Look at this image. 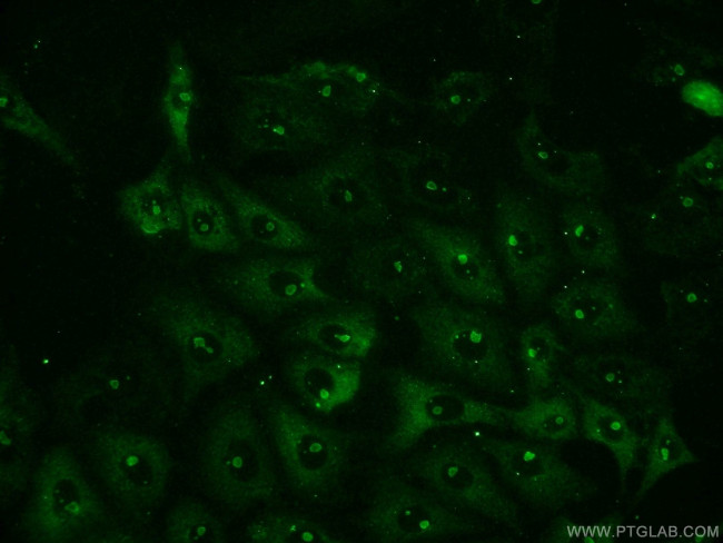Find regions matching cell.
Listing matches in <instances>:
<instances>
[{"mask_svg": "<svg viewBox=\"0 0 723 543\" xmlns=\"http://www.w3.org/2000/svg\"><path fill=\"white\" fill-rule=\"evenodd\" d=\"M148 316L178 358L185 402L259 355L258 343L241 319L194 293H159L149 302Z\"/></svg>", "mask_w": 723, "mask_h": 543, "instance_id": "6da1fadb", "label": "cell"}, {"mask_svg": "<svg viewBox=\"0 0 723 543\" xmlns=\"http://www.w3.org/2000/svg\"><path fill=\"white\" fill-rule=\"evenodd\" d=\"M156 353L141 339H122L65 375L56 387L60 414L77 424L141 414L160 382ZM95 432V431H93Z\"/></svg>", "mask_w": 723, "mask_h": 543, "instance_id": "7a4b0ae2", "label": "cell"}, {"mask_svg": "<svg viewBox=\"0 0 723 543\" xmlns=\"http://www.w3.org/2000/svg\"><path fill=\"white\" fill-rule=\"evenodd\" d=\"M200 475L209 495L232 511L270 501L278 492L273 455L252 411L239 402L222 405L201 441Z\"/></svg>", "mask_w": 723, "mask_h": 543, "instance_id": "3957f363", "label": "cell"}, {"mask_svg": "<svg viewBox=\"0 0 723 543\" xmlns=\"http://www.w3.org/2000/svg\"><path fill=\"white\" fill-rule=\"evenodd\" d=\"M368 157L355 151L325 164L273 176L265 182L271 205L290 217L327 226L358 227L385 215Z\"/></svg>", "mask_w": 723, "mask_h": 543, "instance_id": "277c9868", "label": "cell"}, {"mask_svg": "<svg viewBox=\"0 0 723 543\" xmlns=\"http://www.w3.org/2000/svg\"><path fill=\"white\" fill-rule=\"evenodd\" d=\"M409 318L439 368L491 392L513 385L505 334L491 316L449 300L428 299L415 306Z\"/></svg>", "mask_w": 723, "mask_h": 543, "instance_id": "5b68a950", "label": "cell"}, {"mask_svg": "<svg viewBox=\"0 0 723 543\" xmlns=\"http://www.w3.org/2000/svg\"><path fill=\"white\" fill-rule=\"evenodd\" d=\"M103 503L73 452L57 445L39 460L22 516L23 532L39 543L86 539L103 523Z\"/></svg>", "mask_w": 723, "mask_h": 543, "instance_id": "8992f818", "label": "cell"}, {"mask_svg": "<svg viewBox=\"0 0 723 543\" xmlns=\"http://www.w3.org/2000/svg\"><path fill=\"white\" fill-rule=\"evenodd\" d=\"M567 368V388L616 408L636 430L650 433L670 413L671 379L652 361L625 352L581 353L570 358Z\"/></svg>", "mask_w": 723, "mask_h": 543, "instance_id": "52a82bcc", "label": "cell"}, {"mask_svg": "<svg viewBox=\"0 0 723 543\" xmlns=\"http://www.w3.org/2000/svg\"><path fill=\"white\" fill-rule=\"evenodd\" d=\"M89 455L105 488L123 510L148 512L164 498L171 458L155 436L127 426L100 428L90 437Z\"/></svg>", "mask_w": 723, "mask_h": 543, "instance_id": "ba28073f", "label": "cell"}, {"mask_svg": "<svg viewBox=\"0 0 723 543\" xmlns=\"http://www.w3.org/2000/svg\"><path fill=\"white\" fill-rule=\"evenodd\" d=\"M396 418L383 448L397 455L413 447L425 434L443 427L466 425L508 426L506 408L407 372L389 377Z\"/></svg>", "mask_w": 723, "mask_h": 543, "instance_id": "9c48e42d", "label": "cell"}, {"mask_svg": "<svg viewBox=\"0 0 723 543\" xmlns=\"http://www.w3.org/2000/svg\"><path fill=\"white\" fill-rule=\"evenodd\" d=\"M265 413L289 483L307 494L321 493L334 485L348 461L345 436L278 397L267 402Z\"/></svg>", "mask_w": 723, "mask_h": 543, "instance_id": "30bf717a", "label": "cell"}, {"mask_svg": "<svg viewBox=\"0 0 723 543\" xmlns=\"http://www.w3.org/2000/svg\"><path fill=\"white\" fill-rule=\"evenodd\" d=\"M720 227V209L705 190L677 179L638 209L634 224L641 246L667 258L702 251Z\"/></svg>", "mask_w": 723, "mask_h": 543, "instance_id": "8fae6325", "label": "cell"}, {"mask_svg": "<svg viewBox=\"0 0 723 543\" xmlns=\"http://www.w3.org/2000/svg\"><path fill=\"white\" fill-rule=\"evenodd\" d=\"M413 470L436 496L452 507L474 512L521 531L518 507L472 448L457 443L435 445L414 460Z\"/></svg>", "mask_w": 723, "mask_h": 543, "instance_id": "7c38bea8", "label": "cell"}, {"mask_svg": "<svg viewBox=\"0 0 723 543\" xmlns=\"http://www.w3.org/2000/svg\"><path fill=\"white\" fill-rule=\"evenodd\" d=\"M482 450L506 482L537 509L558 511L596 494L595 484L547 445L492 437L482 441Z\"/></svg>", "mask_w": 723, "mask_h": 543, "instance_id": "4fadbf2b", "label": "cell"}, {"mask_svg": "<svg viewBox=\"0 0 723 543\" xmlns=\"http://www.w3.org/2000/svg\"><path fill=\"white\" fill-rule=\"evenodd\" d=\"M365 525L373 539L384 543L428 542L475 531V525L433 492L397 476L376 484Z\"/></svg>", "mask_w": 723, "mask_h": 543, "instance_id": "5bb4252c", "label": "cell"}, {"mask_svg": "<svg viewBox=\"0 0 723 543\" xmlns=\"http://www.w3.org/2000/svg\"><path fill=\"white\" fill-rule=\"evenodd\" d=\"M241 88L231 131L244 152L298 154L325 140L326 127L317 110L274 92Z\"/></svg>", "mask_w": 723, "mask_h": 543, "instance_id": "9a60e30c", "label": "cell"}, {"mask_svg": "<svg viewBox=\"0 0 723 543\" xmlns=\"http://www.w3.org/2000/svg\"><path fill=\"white\" fill-rule=\"evenodd\" d=\"M218 283L241 306L270 316L334 300L317 283L316 261L306 257L248 258L222 272Z\"/></svg>", "mask_w": 723, "mask_h": 543, "instance_id": "2e32d148", "label": "cell"}, {"mask_svg": "<svg viewBox=\"0 0 723 543\" xmlns=\"http://www.w3.org/2000/svg\"><path fill=\"white\" fill-rule=\"evenodd\" d=\"M496 243L518 296L538 303L554 276V251L538 215L516 196H504L497 205Z\"/></svg>", "mask_w": 723, "mask_h": 543, "instance_id": "e0dca14e", "label": "cell"}, {"mask_svg": "<svg viewBox=\"0 0 723 543\" xmlns=\"http://www.w3.org/2000/svg\"><path fill=\"white\" fill-rule=\"evenodd\" d=\"M549 308L574 336L616 342L636 335L641 324L620 288L603 278H578L556 292Z\"/></svg>", "mask_w": 723, "mask_h": 543, "instance_id": "ac0fdd59", "label": "cell"}, {"mask_svg": "<svg viewBox=\"0 0 723 543\" xmlns=\"http://www.w3.org/2000/svg\"><path fill=\"white\" fill-rule=\"evenodd\" d=\"M413 228L427 247L442 278L456 295L481 305L506 303L502 278L476 238L420 224Z\"/></svg>", "mask_w": 723, "mask_h": 543, "instance_id": "d6986e66", "label": "cell"}, {"mask_svg": "<svg viewBox=\"0 0 723 543\" xmlns=\"http://www.w3.org/2000/svg\"><path fill=\"white\" fill-rule=\"evenodd\" d=\"M349 75L315 61L242 76L240 85L284 96L315 110L323 106L359 108L373 97L374 87L363 72Z\"/></svg>", "mask_w": 723, "mask_h": 543, "instance_id": "ffe728a7", "label": "cell"}, {"mask_svg": "<svg viewBox=\"0 0 723 543\" xmlns=\"http://www.w3.org/2000/svg\"><path fill=\"white\" fill-rule=\"evenodd\" d=\"M349 280L365 294L400 299L432 278L426 253L399 239H382L355 249L346 261Z\"/></svg>", "mask_w": 723, "mask_h": 543, "instance_id": "44dd1931", "label": "cell"}, {"mask_svg": "<svg viewBox=\"0 0 723 543\" xmlns=\"http://www.w3.org/2000/svg\"><path fill=\"white\" fill-rule=\"evenodd\" d=\"M285 374L304 402L315 412L328 414L351 402L361 384L357 361L325 353L304 352L286 364Z\"/></svg>", "mask_w": 723, "mask_h": 543, "instance_id": "7402d4cb", "label": "cell"}, {"mask_svg": "<svg viewBox=\"0 0 723 543\" xmlns=\"http://www.w3.org/2000/svg\"><path fill=\"white\" fill-rule=\"evenodd\" d=\"M521 155L534 178L567 195L596 194L606 181L603 158L592 150H566L531 135L522 142Z\"/></svg>", "mask_w": 723, "mask_h": 543, "instance_id": "603a6c76", "label": "cell"}, {"mask_svg": "<svg viewBox=\"0 0 723 543\" xmlns=\"http://www.w3.org/2000/svg\"><path fill=\"white\" fill-rule=\"evenodd\" d=\"M215 185L229 205L239 230L250 241L287 251L305 250L314 245L299 223L229 177L216 175Z\"/></svg>", "mask_w": 723, "mask_h": 543, "instance_id": "cb8c5ba5", "label": "cell"}, {"mask_svg": "<svg viewBox=\"0 0 723 543\" xmlns=\"http://www.w3.org/2000/svg\"><path fill=\"white\" fill-rule=\"evenodd\" d=\"M288 336L334 357L365 358L378 338L375 314L364 307H349L308 317L295 325Z\"/></svg>", "mask_w": 723, "mask_h": 543, "instance_id": "d4e9b609", "label": "cell"}, {"mask_svg": "<svg viewBox=\"0 0 723 543\" xmlns=\"http://www.w3.org/2000/svg\"><path fill=\"white\" fill-rule=\"evenodd\" d=\"M171 162L165 157L143 179L119 191L122 217L141 235L157 236L184 226L182 210L171 180Z\"/></svg>", "mask_w": 723, "mask_h": 543, "instance_id": "484cf974", "label": "cell"}, {"mask_svg": "<svg viewBox=\"0 0 723 543\" xmlns=\"http://www.w3.org/2000/svg\"><path fill=\"white\" fill-rule=\"evenodd\" d=\"M658 300L663 323L673 337L700 339L712 326L717 286L701 274L676 276L662 282Z\"/></svg>", "mask_w": 723, "mask_h": 543, "instance_id": "4316f807", "label": "cell"}, {"mask_svg": "<svg viewBox=\"0 0 723 543\" xmlns=\"http://www.w3.org/2000/svg\"><path fill=\"white\" fill-rule=\"evenodd\" d=\"M562 235L570 255L580 265L603 273L622 264V250L611 218L591 204H575L562 215Z\"/></svg>", "mask_w": 723, "mask_h": 543, "instance_id": "83f0119b", "label": "cell"}, {"mask_svg": "<svg viewBox=\"0 0 723 543\" xmlns=\"http://www.w3.org/2000/svg\"><path fill=\"white\" fill-rule=\"evenodd\" d=\"M568 391L578 408L580 425L585 437L612 453L623 491L631 472L638 463L644 438L631 421L616 408L577 391Z\"/></svg>", "mask_w": 723, "mask_h": 543, "instance_id": "f1b7e54d", "label": "cell"}, {"mask_svg": "<svg viewBox=\"0 0 723 543\" xmlns=\"http://www.w3.org/2000/svg\"><path fill=\"white\" fill-rule=\"evenodd\" d=\"M177 195L187 237L195 248L229 254L240 249L230 218L212 194L195 179H186L179 185Z\"/></svg>", "mask_w": 723, "mask_h": 543, "instance_id": "f546056e", "label": "cell"}, {"mask_svg": "<svg viewBox=\"0 0 723 543\" xmlns=\"http://www.w3.org/2000/svg\"><path fill=\"white\" fill-rule=\"evenodd\" d=\"M196 102L192 70L179 42L168 52V76L161 96V111L167 121L175 148L185 162L191 159L190 119Z\"/></svg>", "mask_w": 723, "mask_h": 543, "instance_id": "4dcf8cb0", "label": "cell"}, {"mask_svg": "<svg viewBox=\"0 0 723 543\" xmlns=\"http://www.w3.org/2000/svg\"><path fill=\"white\" fill-rule=\"evenodd\" d=\"M1 486L17 485L26 476L23 451L31 436L28 397L14 379V373H6L1 383Z\"/></svg>", "mask_w": 723, "mask_h": 543, "instance_id": "1f68e13d", "label": "cell"}, {"mask_svg": "<svg viewBox=\"0 0 723 543\" xmlns=\"http://www.w3.org/2000/svg\"><path fill=\"white\" fill-rule=\"evenodd\" d=\"M0 119L4 128L38 141L61 162L78 169L79 161L65 138L30 106L4 73L0 78Z\"/></svg>", "mask_w": 723, "mask_h": 543, "instance_id": "d6a6232c", "label": "cell"}, {"mask_svg": "<svg viewBox=\"0 0 723 543\" xmlns=\"http://www.w3.org/2000/svg\"><path fill=\"white\" fill-rule=\"evenodd\" d=\"M508 426L524 435L552 443H562L576 437L580 430L577 412L570 399L538 395L521 408H506Z\"/></svg>", "mask_w": 723, "mask_h": 543, "instance_id": "836d02e7", "label": "cell"}, {"mask_svg": "<svg viewBox=\"0 0 723 543\" xmlns=\"http://www.w3.org/2000/svg\"><path fill=\"white\" fill-rule=\"evenodd\" d=\"M696 461V455L680 434L672 415H661L647 436L645 465L633 503L640 502L662 477Z\"/></svg>", "mask_w": 723, "mask_h": 543, "instance_id": "e575fe53", "label": "cell"}, {"mask_svg": "<svg viewBox=\"0 0 723 543\" xmlns=\"http://www.w3.org/2000/svg\"><path fill=\"white\" fill-rule=\"evenodd\" d=\"M518 352L527 388L532 396L546 391L554 381L561 344L554 329L544 322L524 328Z\"/></svg>", "mask_w": 723, "mask_h": 543, "instance_id": "d590c367", "label": "cell"}, {"mask_svg": "<svg viewBox=\"0 0 723 543\" xmlns=\"http://www.w3.org/2000/svg\"><path fill=\"white\" fill-rule=\"evenodd\" d=\"M164 537L170 543H222L227 533L222 522L205 504L185 500L169 511Z\"/></svg>", "mask_w": 723, "mask_h": 543, "instance_id": "8d00e7d4", "label": "cell"}, {"mask_svg": "<svg viewBox=\"0 0 723 543\" xmlns=\"http://www.w3.org/2000/svg\"><path fill=\"white\" fill-rule=\"evenodd\" d=\"M251 543H337L333 534L317 522L287 513L263 515L251 521L245 530Z\"/></svg>", "mask_w": 723, "mask_h": 543, "instance_id": "74e56055", "label": "cell"}, {"mask_svg": "<svg viewBox=\"0 0 723 543\" xmlns=\"http://www.w3.org/2000/svg\"><path fill=\"white\" fill-rule=\"evenodd\" d=\"M674 178L705 191H721L723 186L722 140L715 137L700 150L684 158L675 168Z\"/></svg>", "mask_w": 723, "mask_h": 543, "instance_id": "f35d334b", "label": "cell"}, {"mask_svg": "<svg viewBox=\"0 0 723 543\" xmlns=\"http://www.w3.org/2000/svg\"><path fill=\"white\" fill-rule=\"evenodd\" d=\"M456 80L450 83V93H447L450 97L446 102L450 106V110L466 118L483 103L486 96L485 83L482 77L474 73L456 76Z\"/></svg>", "mask_w": 723, "mask_h": 543, "instance_id": "ab89813d", "label": "cell"}]
</instances>
